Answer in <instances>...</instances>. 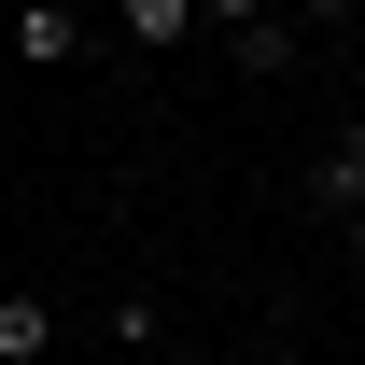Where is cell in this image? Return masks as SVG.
<instances>
[{"label":"cell","instance_id":"6da1fadb","mask_svg":"<svg viewBox=\"0 0 365 365\" xmlns=\"http://www.w3.org/2000/svg\"><path fill=\"white\" fill-rule=\"evenodd\" d=\"M14 56H29V71H71V56H85V14H71V0H14Z\"/></svg>","mask_w":365,"mask_h":365},{"label":"cell","instance_id":"7a4b0ae2","mask_svg":"<svg viewBox=\"0 0 365 365\" xmlns=\"http://www.w3.org/2000/svg\"><path fill=\"white\" fill-rule=\"evenodd\" d=\"M113 29H127L140 56H182L197 29H211V14H197V0H113Z\"/></svg>","mask_w":365,"mask_h":365},{"label":"cell","instance_id":"3957f363","mask_svg":"<svg viewBox=\"0 0 365 365\" xmlns=\"http://www.w3.org/2000/svg\"><path fill=\"white\" fill-rule=\"evenodd\" d=\"M56 351V295H0V365H43Z\"/></svg>","mask_w":365,"mask_h":365},{"label":"cell","instance_id":"277c9868","mask_svg":"<svg viewBox=\"0 0 365 365\" xmlns=\"http://www.w3.org/2000/svg\"><path fill=\"white\" fill-rule=\"evenodd\" d=\"M197 14H211L225 43H239V29H267V0H197Z\"/></svg>","mask_w":365,"mask_h":365},{"label":"cell","instance_id":"5b68a950","mask_svg":"<svg viewBox=\"0 0 365 365\" xmlns=\"http://www.w3.org/2000/svg\"><path fill=\"white\" fill-rule=\"evenodd\" d=\"M337 169H351V182H365V113H351V127H337Z\"/></svg>","mask_w":365,"mask_h":365},{"label":"cell","instance_id":"8992f818","mask_svg":"<svg viewBox=\"0 0 365 365\" xmlns=\"http://www.w3.org/2000/svg\"><path fill=\"white\" fill-rule=\"evenodd\" d=\"M337 239H351V267H365V197H351V211H337Z\"/></svg>","mask_w":365,"mask_h":365},{"label":"cell","instance_id":"52a82bcc","mask_svg":"<svg viewBox=\"0 0 365 365\" xmlns=\"http://www.w3.org/2000/svg\"><path fill=\"white\" fill-rule=\"evenodd\" d=\"M140 365H197V351H140Z\"/></svg>","mask_w":365,"mask_h":365},{"label":"cell","instance_id":"ba28073f","mask_svg":"<svg viewBox=\"0 0 365 365\" xmlns=\"http://www.w3.org/2000/svg\"><path fill=\"white\" fill-rule=\"evenodd\" d=\"M309 14H351V0H309Z\"/></svg>","mask_w":365,"mask_h":365},{"label":"cell","instance_id":"9c48e42d","mask_svg":"<svg viewBox=\"0 0 365 365\" xmlns=\"http://www.w3.org/2000/svg\"><path fill=\"white\" fill-rule=\"evenodd\" d=\"M253 365H295V351H253Z\"/></svg>","mask_w":365,"mask_h":365}]
</instances>
